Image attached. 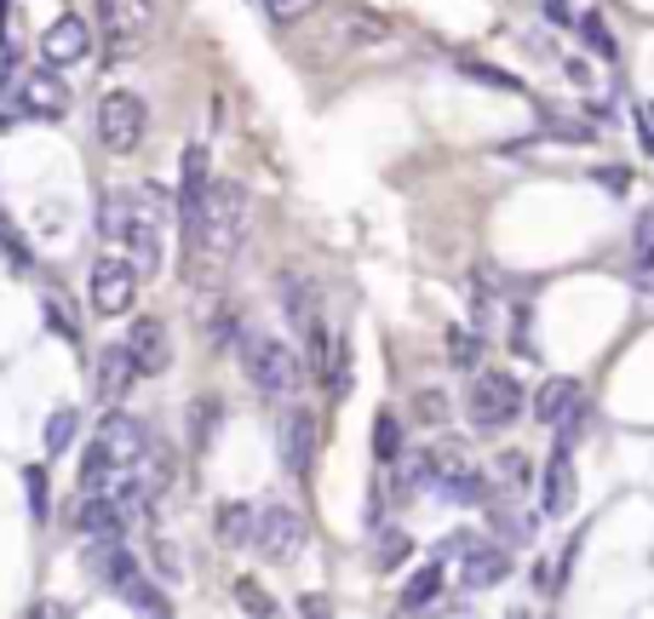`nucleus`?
<instances>
[{
    "label": "nucleus",
    "instance_id": "1",
    "mask_svg": "<svg viewBox=\"0 0 654 619\" xmlns=\"http://www.w3.org/2000/svg\"><path fill=\"white\" fill-rule=\"evenodd\" d=\"M167 206L156 190H121V195H104V213H98V229L104 241H115V252H127V265L138 275H156L161 270V252H167Z\"/></svg>",
    "mask_w": 654,
    "mask_h": 619
},
{
    "label": "nucleus",
    "instance_id": "2",
    "mask_svg": "<svg viewBox=\"0 0 654 619\" xmlns=\"http://www.w3.org/2000/svg\"><path fill=\"white\" fill-rule=\"evenodd\" d=\"M247 224H253V201H247L241 178H213L207 201H201V229H195V252L207 258H236L247 241Z\"/></svg>",
    "mask_w": 654,
    "mask_h": 619
},
{
    "label": "nucleus",
    "instance_id": "3",
    "mask_svg": "<svg viewBox=\"0 0 654 619\" xmlns=\"http://www.w3.org/2000/svg\"><path fill=\"white\" fill-rule=\"evenodd\" d=\"M236 356H241L247 384H253L264 402H293L298 373H305V361H298L293 345H282V339H275V333H264V327H241V333H236Z\"/></svg>",
    "mask_w": 654,
    "mask_h": 619
},
{
    "label": "nucleus",
    "instance_id": "4",
    "mask_svg": "<svg viewBox=\"0 0 654 619\" xmlns=\"http://www.w3.org/2000/svg\"><path fill=\"white\" fill-rule=\"evenodd\" d=\"M247 551H259L275 567L298 562V551H305V516L287 510V505H259L253 510V533H247Z\"/></svg>",
    "mask_w": 654,
    "mask_h": 619
},
{
    "label": "nucleus",
    "instance_id": "5",
    "mask_svg": "<svg viewBox=\"0 0 654 619\" xmlns=\"http://www.w3.org/2000/svg\"><path fill=\"white\" fill-rule=\"evenodd\" d=\"M149 133V110L138 92H104L98 98V144H104L110 155H133Z\"/></svg>",
    "mask_w": 654,
    "mask_h": 619
},
{
    "label": "nucleus",
    "instance_id": "6",
    "mask_svg": "<svg viewBox=\"0 0 654 619\" xmlns=\"http://www.w3.org/2000/svg\"><path fill=\"white\" fill-rule=\"evenodd\" d=\"M522 384L511 379V373H476L471 379V425L476 430H511L517 419H522Z\"/></svg>",
    "mask_w": 654,
    "mask_h": 619
},
{
    "label": "nucleus",
    "instance_id": "7",
    "mask_svg": "<svg viewBox=\"0 0 654 619\" xmlns=\"http://www.w3.org/2000/svg\"><path fill=\"white\" fill-rule=\"evenodd\" d=\"M138 270L127 265V252H104V258H98V265H92V316H127V310H133V299H138Z\"/></svg>",
    "mask_w": 654,
    "mask_h": 619
},
{
    "label": "nucleus",
    "instance_id": "8",
    "mask_svg": "<svg viewBox=\"0 0 654 619\" xmlns=\"http://www.w3.org/2000/svg\"><path fill=\"white\" fill-rule=\"evenodd\" d=\"M98 12H104L110 58H133V52H144L149 30H156V0H98Z\"/></svg>",
    "mask_w": 654,
    "mask_h": 619
},
{
    "label": "nucleus",
    "instance_id": "9",
    "mask_svg": "<svg viewBox=\"0 0 654 619\" xmlns=\"http://www.w3.org/2000/svg\"><path fill=\"white\" fill-rule=\"evenodd\" d=\"M12 98H18V110L35 115V121H58L69 110V87L58 81L53 64H41V69L23 75V81H12Z\"/></svg>",
    "mask_w": 654,
    "mask_h": 619
},
{
    "label": "nucleus",
    "instance_id": "10",
    "mask_svg": "<svg viewBox=\"0 0 654 619\" xmlns=\"http://www.w3.org/2000/svg\"><path fill=\"white\" fill-rule=\"evenodd\" d=\"M127 356H133V368H138V379H161L167 368H172V333L156 322V316H138L133 327H127Z\"/></svg>",
    "mask_w": 654,
    "mask_h": 619
},
{
    "label": "nucleus",
    "instance_id": "11",
    "mask_svg": "<svg viewBox=\"0 0 654 619\" xmlns=\"http://www.w3.org/2000/svg\"><path fill=\"white\" fill-rule=\"evenodd\" d=\"M511 574V551L499 539H465L460 545V585L465 590H488Z\"/></svg>",
    "mask_w": 654,
    "mask_h": 619
},
{
    "label": "nucleus",
    "instance_id": "12",
    "mask_svg": "<svg viewBox=\"0 0 654 619\" xmlns=\"http://www.w3.org/2000/svg\"><path fill=\"white\" fill-rule=\"evenodd\" d=\"M201 201H207V144H190L184 178H179V224H184L190 252H195V229H201Z\"/></svg>",
    "mask_w": 654,
    "mask_h": 619
},
{
    "label": "nucleus",
    "instance_id": "13",
    "mask_svg": "<svg viewBox=\"0 0 654 619\" xmlns=\"http://www.w3.org/2000/svg\"><path fill=\"white\" fill-rule=\"evenodd\" d=\"M316 413L311 407H287L282 413V464L293 476H311L316 471Z\"/></svg>",
    "mask_w": 654,
    "mask_h": 619
},
{
    "label": "nucleus",
    "instance_id": "14",
    "mask_svg": "<svg viewBox=\"0 0 654 619\" xmlns=\"http://www.w3.org/2000/svg\"><path fill=\"white\" fill-rule=\"evenodd\" d=\"M133 384H138V368H133L127 345H110L104 356L92 361V396L104 402V407H121V396H127Z\"/></svg>",
    "mask_w": 654,
    "mask_h": 619
},
{
    "label": "nucleus",
    "instance_id": "15",
    "mask_svg": "<svg viewBox=\"0 0 654 619\" xmlns=\"http://www.w3.org/2000/svg\"><path fill=\"white\" fill-rule=\"evenodd\" d=\"M87 52H92V30H87V23L75 18V12H69V18H58L53 30L41 35V64H53V69H69V64H81Z\"/></svg>",
    "mask_w": 654,
    "mask_h": 619
},
{
    "label": "nucleus",
    "instance_id": "16",
    "mask_svg": "<svg viewBox=\"0 0 654 619\" xmlns=\"http://www.w3.org/2000/svg\"><path fill=\"white\" fill-rule=\"evenodd\" d=\"M574 448L568 442H557V453H551V464H545V487H540V505H545V516H568V505H574V459H568Z\"/></svg>",
    "mask_w": 654,
    "mask_h": 619
},
{
    "label": "nucleus",
    "instance_id": "17",
    "mask_svg": "<svg viewBox=\"0 0 654 619\" xmlns=\"http://www.w3.org/2000/svg\"><path fill=\"white\" fill-rule=\"evenodd\" d=\"M580 402H586V391H580L574 379H545L540 391H534V419H540V425H563Z\"/></svg>",
    "mask_w": 654,
    "mask_h": 619
},
{
    "label": "nucleus",
    "instance_id": "18",
    "mask_svg": "<svg viewBox=\"0 0 654 619\" xmlns=\"http://www.w3.org/2000/svg\"><path fill=\"white\" fill-rule=\"evenodd\" d=\"M483 510H488V528L499 533V545H534V516L528 510H511L499 499H488Z\"/></svg>",
    "mask_w": 654,
    "mask_h": 619
},
{
    "label": "nucleus",
    "instance_id": "19",
    "mask_svg": "<svg viewBox=\"0 0 654 619\" xmlns=\"http://www.w3.org/2000/svg\"><path fill=\"white\" fill-rule=\"evenodd\" d=\"M442 597V562H431V567H419V574L402 585V597H396V608L402 614H419V608H431Z\"/></svg>",
    "mask_w": 654,
    "mask_h": 619
},
{
    "label": "nucleus",
    "instance_id": "20",
    "mask_svg": "<svg viewBox=\"0 0 654 619\" xmlns=\"http://www.w3.org/2000/svg\"><path fill=\"white\" fill-rule=\"evenodd\" d=\"M282 304H287V322H293V327H305L311 316H322L316 281H305V275H287V281H282Z\"/></svg>",
    "mask_w": 654,
    "mask_h": 619
},
{
    "label": "nucleus",
    "instance_id": "21",
    "mask_svg": "<svg viewBox=\"0 0 654 619\" xmlns=\"http://www.w3.org/2000/svg\"><path fill=\"white\" fill-rule=\"evenodd\" d=\"M339 41L345 46H380V41H391V23L373 18V12H345L339 18Z\"/></svg>",
    "mask_w": 654,
    "mask_h": 619
},
{
    "label": "nucleus",
    "instance_id": "22",
    "mask_svg": "<svg viewBox=\"0 0 654 619\" xmlns=\"http://www.w3.org/2000/svg\"><path fill=\"white\" fill-rule=\"evenodd\" d=\"M483 350H488V345H483V327H476V333H471V327H448V361H454L460 373L483 368Z\"/></svg>",
    "mask_w": 654,
    "mask_h": 619
},
{
    "label": "nucleus",
    "instance_id": "23",
    "mask_svg": "<svg viewBox=\"0 0 654 619\" xmlns=\"http://www.w3.org/2000/svg\"><path fill=\"white\" fill-rule=\"evenodd\" d=\"M247 533H253V505H247V499L224 505V510H218V539H224L230 551H247Z\"/></svg>",
    "mask_w": 654,
    "mask_h": 619
},
{
    "label": "nucleus",
    "instance_id": "24",
    "mask_svg": "<svg viewBox=\"0 0 654 619\" xmlns=\"http://www.w3.org/2000/svg\"><path fill=\"white\" fill-rule=\"evenodd\" d=\"M460 75H465V81H476V87H494V92H528V87L517 81L511 69H499V64H483V58H465V64H460Z\"/></svg>",
    "mask_w": 654,
    "mask_h": 619
},
{
    "label": "nucleus",
    "instance_id": "25",
    "mask_svg": "<svg viewBox=\"0 0 654 619\" xmlns=\"http://www.w3.org/2000/svg\"><path fill=\"white\" fill-rule=\"evenodd\" d=\"M115 597H121V603H127V608H138V614H167V608H172V603L161 597V590H156V585H149V579H144V567H138V574H133L127 585H121V590H115Z\"/></svg>",
    "mask_w": 654,
    "mask_h": 619
},
{
    "label": "nucleus",
    "instance_id": "26",
    "mask_svg": "<svg viewBox=\"0 0 654 619\" xmlns=\"http://www.w3.org/2000/svg\"><path fill=\"white\" fill-rule=\"evenodd\" d=\"M574 30L586 35L591 58H602V64H614V58H620V46H614V35H609V23H602L597 12H580V18H574Z\"/></svg>",
    "mask_w": 654,
    "mask_h": 619
},
{
    "label": "nucleus",
    "instance_id": "27",
    "mask_svg": "<svg viewBox=\"0 0 654 619\" xmlns=\"http://www.w3.org/2000/svg\"><path fill=\"white\" fill-rule=\"evenodd\" d=\"M373 459H380V464H396L402 459V425L391 419V413L373 419Z\"/></svg>",
    "mask_w": 654,
    "mask_h": 619
},
{
    "label": "nucleus",
    "instance_id": "28",
    "mask_svg": "<svg viewBox=\"0 0 654 619\" xmlns=\"http://www.w3.org/2000/svg\"><path fill=\"white\" fill-rule=\"evenodd\" d=\"M632 265H638V275H649L654 270V206L638 218V229H632Z\"/></svg>",
    "mask_w": 654,
    "mask_h": 619
},
{
    "label": "nucleus",
    "instance_id": "29",
    "mask_svg": "<svg viewBox=\"0 0 654 619\" xmlns=\"http://www.w3.org/2000/svg\"><path fill=\"white\" fill-rule=\"evenodd\" d=\"M75 425H81V419H75V407H58L53 419H46V459L64 453V448L75 442Z\"/></svg>",
    "mask_w": 654,
    "mask_h": 619
},
{
    "label": "nucleus",
    "instance_id": "30",
    "mask_svg": "<svg viewBox=\"0 0 654 619\" xmlns=\"http://www.w3.org/2000/svg\"><path fill=\"white\" fill-rule=\"evenodd\" d=\"M408 551H414L408 533H380V551H373V562H380V567H402V562H408Z\"/></svg>",
    "mask_w": 654,
    "mask_h": 619
},
{
    "label": "nucleus",
    "instance_id": "31",
    "mask_svg": "<svg viewBox=\"0 0 654 619\" xmlns=\"http://www.w3.org/2000/svg\"><path fill=\"white\" fill-rule=\"evenodd\" d=\"M23 487H30V516H35V522H46L53 499H46V471H41V464H30V471H23Z\"/></svg>",
    "mask_w": 654,
    "mask_h": 619
},
{
    "label": "nucleus",
    "instance_id": "32",
    "mask_svg": "<svg viewBox=\"0 0 654 619\" xmlns=\"http://www.w3.org/2000/svg\"><path fill=\"white\" fill-rule=\"evenodd\" d=\"M414 419H419V425H442V419H448V396H442V391H419V396H414Z\"/></svg>",
    "mask_w": 654,
    "mask_h": 619
},
{
    "label": "nucleus",
    "instance_id": "33",
    "mask_svg": "<svg viewBox=\"0 0 654 619\" xmlns=\"http://www.w3.org/2000/svg\"><path fill=\"white\" fill-rule=\"evenodd\" d=\"M218 430V402H195L190 413V436H195V448H207V436Z\"/></svg>",
    "mask_w": 654,
    "mask_h": 619
},
{
    "label": "nucleus",
    "instance_id": "34",
    "mask_svg": "<svg viewBox=\"0 0 654 619\" xmlns=\"http://www.w3.org/2000/svg\"><path fill=\"white\" fill-rule=\"evenodd\" d=\"M545 126H551V138H563V144H591V138H597L591 126H580V121H563V115H551V110H545Z\"/></svg>",
    "mask_w": 654,
    "mask_h": 619
},
{
    "label": "nucleus",
    "instance_id": "35",
    "mask_svg": "<svg viewBox=\"0 0 654 619\" xmlns=\"http://www.w3.org/2000/svg\"><path fill=\"white\" fill-rule=\"evenodd\" d=\"M236 608H247V614H275V603L264 597L253 579H241V585H236Z\"/></svg>",
    "mask_w": 654,
    "mask_h": 619
},
{
    "label": "nucleus",
    "instance_id": "36",
    "mask_svg": "<svg viewBox=\"0 0 654 619\" xmlns=\"http://www.w3.org/2000/svg\"><path fill=\"white\" fill-rule=\"evenodd\" d=\"M259 7H264L270 18H282V23H287V18H305V12H316V0H259Z\"/></svg>",
    "mask_w": 654,
    "mask_h": 619
},
{
    "label": "nucleus",
    "instance_id": "37",
    "mask_svg": "<svg viewBox=\"0 0 654 619\" xmlns=\"http://www.w3.org/2000/svg\"><path fill=\"white\" fill-rule=\"evenodd\" d=\"M0 247H7V252H12V265H18V270H30V252H23V241L12 236V224H7V213H0Z\"/></svg>",
    "mask_w": 654,
    "mask_h": 619
},
{
    "label": "nucleus",
    "instance_id": "38",
    "mask_svg": "<svg viewBox=\"0 0 654 619\" xmlns=\"http://www.w3.org/2000/svg\"><path fill=\"white\" fill-rule=\"evenodd\" d=\"M499 476H506L511 487H528V464H522V453H499Z\"/></svg>",
    "mask_w": 654,
    "mask_h": 619
},
{
    "label": "nucleus",
    "instance_id": "39",
    "mask_svg": "<svg viewBox=\"0 0 654 619\" xmlns=\"http://www.w3.org/2000/svg\"><path fill=\"white\" fill-rule=\"evenodd\" d=\"M597 184L609 190V195H625V190H632V172H625V167H602V172H597Z\"/></svg>",
    "mask_w": 654,
    "mask_h": 619
},
{
    "label": "nucleus",
    "instance_id": "40",
    "mask_svg": "<svg viewBox=\"0 0 654 619\" xmlns=\"http://www.w3.org/2000/svg\"><path fill=\"white\" fill-rule=\"evenodd\" d=\"M46 316H53V327L64 333V339H75V333H81V327H75V316L64 310V299H46Z\"/></svg>",
    "mask_w": 654,
    "mask_h": 619
},
{
    "label": "nucleus",
    "instance_id": "41",
    "mask_svg": "<svg viewBox=\"0 0 654 619\" xmlns=\"http://www.w3.org/2000/svg\"><path fill=\"white\" fill-rule=\"evenodd\" d=\"M540 7H545L551 23H574V7H568V0H540Z\"/></svg>",
    "mask_w": 654,
    "mask_h": 619
},
{
    "label": "nucleus",
    "instance_id": "42",
    "mask_svg": "<svg viewBox=\"0 0 654 619\" xmlns=\"http://www.w3.org/2000/svg\"><path fill=\"white\" fill-rule=\"evenodd\" d=\"M643 121H649V126H654V103H649V110H643Z\"/></svg>",
    "mask_w": 654,
    "mask_h": 619
}]
</instances>
